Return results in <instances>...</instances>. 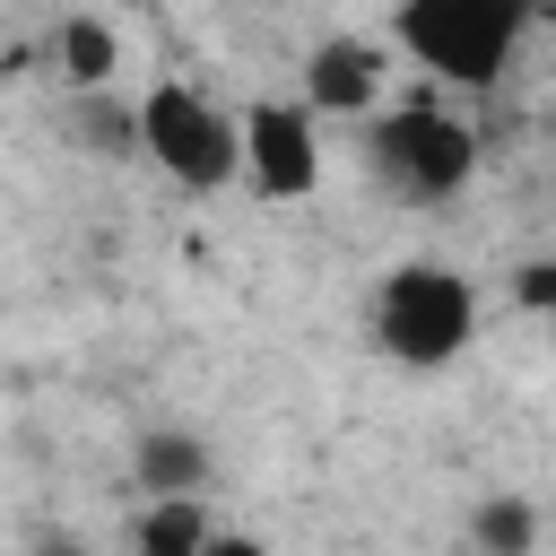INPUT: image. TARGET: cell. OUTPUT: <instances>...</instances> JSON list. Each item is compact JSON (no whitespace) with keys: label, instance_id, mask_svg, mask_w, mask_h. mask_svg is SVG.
Instances as JSON below:
<instances>
[{"label":"cell","instance_id":"cell-1","mask_svg":"<svg viewBox=\"0 0 556 556\" xmlns=\"http://www.w3.org/2000/svg\"><path fill=\"white\" fill-rule=\"evenodd\" d=\"M521 35H530L521 0H408V9H391V43L460 96H486L513 70Z\"/></svg>","mask_w":556,"mask_h":556},{"label":"cell","instance_id":"cell-2","mask_svg":"<svg viewBox=\"0 0 556 556\" xmlns=\"http://www.w3.org/2000/svg\"><path fill=\"white\" fill-rule=\"evenodd\" d=\"M374 348L408 374H443L478 339V287L452 261H391L374 287Z\"/></svg>","mask_w":556,"mask_h":556},{"label":"cell","instance_id":"cell-3","mask_svg":"<svg viewBox=\"0 0 556 556\" xmlns=\"http://www.w3.org/2000/svg\"><path fill=\"white\" fill-rule=\"evenodd\" d=\"M139 156L174 182V191H226L243 182V104H217L191 78H156L139 96Z\"/></svg>","mask_w":556,"mask_h":556},{"label":"cell","instance_id":"cell-4","mask_svg":"<svg viewBox=\"0 0 556 556\" xmlns=\"http://www.w3.org/2000/svg\"><path fill=\"white\" fill-rule=\"evenodd\" d=\"M365 165L382 174L391 200L443 208V200H460L469 174H478V130H469L452 104L408 96V104H382V113L365 122Z\"/></svg>","mask_w":556,"mask_h":556},{"label":"cell","instance_id":"cell-5","mask_svg":"<svg viewBox=\"0 0 556 556\" xmlns=\"http://www.w3.org/2000/svg\"><path fill=\"white\" fill-rule=\"evenodd\" d=\"M243 182L261 200H313L321 191V113L304 96H252L243 104Z\"/></svg>","mask_w":556,"mask_h":556},{"label":"cell","instance_id":"cell-6","mask_svg":"<svg viewBox=\"0 0 556 556\" xmlns=\"http://www.w3.org/2000/svg\"><path fill=\"white\" fill-rule=\"evenodd\" d=\"M382 78H391V52L374 35H321L304 52V104L321 122H374L382 113Z\"/></svg>","mask_w":556,"mask_h":556},{"label":"cell","instance_id":"cell-7","mask_svg":"<svg viewBox=\"0 0 556 556\" xmlns=\"http://www.w3.org/2000/svg\"><path fill=\"white\" fill-rule=\"evenodd\" d=\"M130 469H139L148 504H165V495H208L217 452H208L200 434H182V426H148V434L130 443Z\"/></svg>","mask_w":556,"mask_h":556},{"label":"cell","instance_id":"cell-8","mask_svg":"<svg viewBox=\"0 0 556 556\" xmlns=\"http://www.w3.org/2000/svg\"><path fill=\"white\" fill-rule=\"evenodd\" d=\"M43 52H52V70H61V87H70V96H113V70H122V35H113L104 17H52Z\"/></svg>","mask_w":556,"mask_h":556},{"label":"cell","instance_id":"cell-9","mask_svg":"<svg viewBox=\"0 0 556 556\" xmlns=\"http://www.w3.org/2000/svg\"><path fill=\"white\" fill-rule=\"evenodd\" d=\"M208 539H217L208 495H165V504H139L130 521V556H208Z\"/></svg>","mask_w":556,"mask_h":556},{"label":"cell","instance_id":"cell-10","mask_svg":"<svg viewBox=\"0 0 556 556\" xmlns=\"http://www.w3.org/2000/svg\"><path fill=\"white\" fill-rule=\"evenodd\" d=\"M469 539H478V556H539V504L530 495H478Z\"/></svg>","mask_w":556,"mask_h":556},{"label":"cell","instance_id":"cell-11","mask_svg":"<svg viewBox=\"0 0 556 556\" xmlns=\"http://www.w3.org/2000/svg\"><path fill=\"white\" fill-rule=\"evenodd\" d=\"M70 122L96 156H130L139 148V96H70Z\"/></svg>","mask_w":556,"mask_h":556},{"label":"cell","instance_id":"cell-12","mask_svg":"<svg viewBox=\"0 0 556 556\" xmlns=\"http://www.w3.org/2000/svg\"><path fill=\"white\" fill-rule=\"evenodd\" d=\"M513 295H521L530 313H547V321H556V261H530V269L513 278Z\"/></svg>","mask_w":556,"mask_h":556},{"label":"cell","instance_id":"cell-13","mask_svg":"<svg viewBox=\"0 0 556 556\" xmlns=\"http://www.w3.org/2000/svg\"><path fill=\"white\" fill-rule=\"evenodd\" d=\"M208 556H269V547H261L252 530H226V521H217V539H208Z\"/></svg>","mask_w":556,"mask_h":556},{"label":"cell","instance_id":"cell-14","mask_svg":"<svg viewBox=\"0 0 556 556\" xmlns=\"http://www.w3.org/2000/svg\"><path fill=\"white\" fill-rule=\"evenodd\" d=\"M35 556H87V547H78V539H61V530H52V539H43V547H35Z\"/></svg>","mask_w":556,"mask_h":556}]
</instances>
